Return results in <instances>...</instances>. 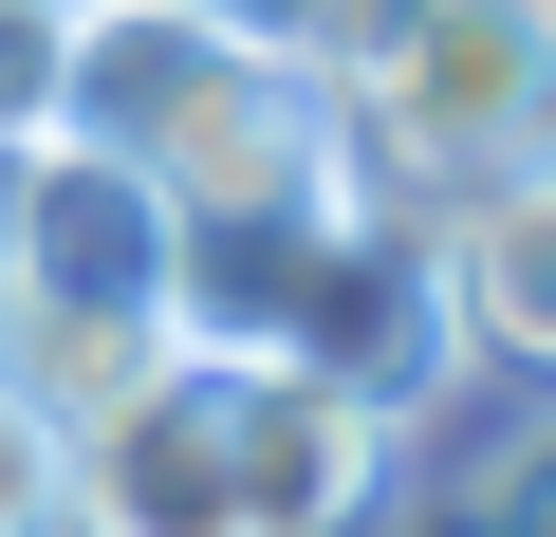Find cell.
<instances>
[{"mask_svg": "<svg viewBox=\"0 0 556 537\" xmlns=\"http://www.w3.org/2000/svg\"><path fill=\"white\" fill-rule=\"evenodd\" d=\"M38 20H93V0H38Z\"/></svg>", "mask_w": 556, "mask_h": 537, "instance_id": "9", "label": "cell"}, {"mask_svg": "<svg viewBox=\"0 0 556 537\" xmlns=\"http://www.w3.org/2000/svg\"><path fill=\"white\" fill-rule=\"evenodd\" d=\"M56 130L112 149L130 186L167 204H298V186H353L334 167V93L278 56L223 0H93L56 20Z\"/></svg>", "mask_w": 556, "mask_h": 537, "instance_id": "1", "label": "cell"}, {"mask_svg": "<svg viewBox=\"0 0 556 537\" xmlns=\"http://www.w3.org/2000/svg\"><path fill=\"white\" fill-rule=\"evenodd\" d=\"M371 537H556V389H538L519 426H482V445L427 408V426H408V482H390Z\"/></svg>", "mask_w": 556, "mask_h": 537, "instance_id": "6", "label": "cell"}, {"mask_svg": "<svg viewBox=\"0 0 556 537\" xmlns=\"http://www.w3.org/2000/svg\"><path fill=\"white\" fill-rule=\"evenodd\" d=\"M334 93V167L371 204H445L556 149V0H408V20L316 75Z\"/></svg>", "mask_w": 556, "mask_h": 537, "instance_id": "2", "label": "cell"}, {"mask_svg": "<svg viewBox=\"0 0 556 537\" xmlns=\"http://www.w3.org/2000/svg\"><path fill=\"white\" fill-rule=\"evenodd\" d=\"M38 130H56V20L0 0V149H38Z\"/></svg>", "mask_w": 556, "mask_h": 537, "instance_id": "7", "label": "cell"}, {"mask_svg": "<svg viewBox=\"0 0 556 537\" xmlns=\"http://www.w3.org/2000/svg\"><path fill=\"white\" fill-rule=\"evenodd\" d=\"M56 537H241V463H223V371L204 353H167L93 426H56Z\"/></svg>", "mask_w": 556, "mask_h": 537, "instance_id": "3", "label": "cell"}, {"mask_svg": "<svg viewBox=\"0 0 556 537\" xmlns=\"http://www.w3.org/2000/svg\"><path fill=\"white\" fill-rule=\"evenodd\" d=\"M223 371V463H241V537H371L408 482V426L278 371V353H204Z\"/></svg>", "mask_w": 556, "mask_h": 537, "instance_id": "4", "label": "cell"}, {"mask_svg": "<svg viewBox=\"0 0 556 537\" xmlns=\"http://www.w3.org/2000/svg\"><path fill=\"white\" fill-rule=\"evenodd\" d=\"M427 279H445L464 389H556V149L427 204Z\"/></svg>", "mask_w": 556, "mask_h": 537, "instance_id": "5", "label": "cell"}, {"mask_svg": "<svg viewBox=\"0 0 556 537\" xmlns=\"http://www.w3.org/2000/svg\"><path fill=\"white\" fill-rule=\"evenodd\" d=\"M0 537H56V426L0 389Z\"/></svg>", "mask_w": 556, "mask_h": 537, "instance_id": "8", "label": "cell"}]
</instances>
